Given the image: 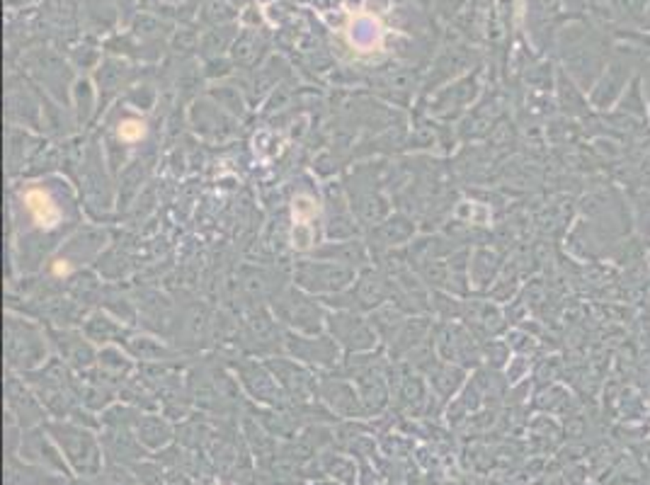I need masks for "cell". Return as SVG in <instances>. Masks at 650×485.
Wrapping results in <instances>:
<instances>
[{
	"instance_id": "1",
	"label": "cell",
	"mask_w": 650,
	"mask_h": 485,
	"mask_svg": "<svg viewBox=\"0 0 650 485\" xmlns=\"http://www.w3.org/2000/svg\"><path fill=\"white\" fill-rule=\"evenodd\" d=\"M24 202H27V209L32 211L37 226H42V228L56 226V221H59V209H56V204L52 202V197H49L47 192L29 190L24 194Z\"/></svg>"
},
{
	"instance_id": "2",
	"label": "cell",
	"mask_w": 650,
	"mask_h": 485,
	"mask_svg": "<svg viewBox=\"0 0 650 485\" xmlns=\"http://www.w3.org/2000/svg\"><path fill=\"white\" fill-rule=\"evenodd\" d=\"M144 124L141 121H136V119H126V121H121V126H119V139H124V141H139L141 136H144Z\"/></svg>"
}]
</instances>
